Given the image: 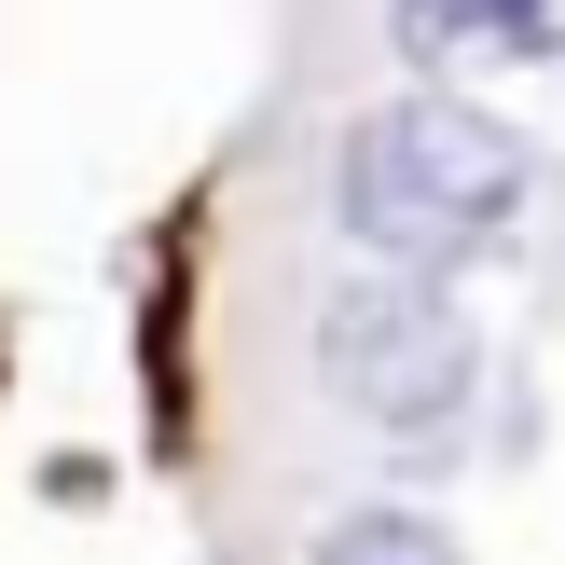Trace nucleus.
Returning a JSON list of instances; mask_svg holds the SVG:
<instances>
[{
    "instance_id": "nucleus-3",
    "label": "nucleus",
    "mask_w": 565,
    "mask_h": 565,
    "mask_svg": "<svg viewBox=\"0 0 565 565\" xmlns=\"http://www.w3.org/2000/svg\"><path fill=\"white\" fill-rule=\"evenodd\" d=\"M318 565H456V539L414 524V511H345V524L318 539Z\"/></svg>"
},
{
    "instance_id": "nucleus-1",
    "label": "nucleus",
    "mask_w": 565,
    "mask_h": 565,
    "mask_svg": "<svg viewBox=\"0 0 565 565\" xmlns=\"http://www.w3.org/2000/svg\"><path fill=\"white\" fill-rule=\"evenodd\" d=\"M524 193H539V152H524L483 97H441V83L373 97L345 125V166H331L345 235L373 248V263H414V276L483 263V248L524 221Z\"/></svg>"
},
{
    "instance_id": "nucleus-2",
    "label": "nucleus",
    "mask_w": 565,
    "mask_h": 565,
    "mask_svg": "<svg viewBox=\"0 0 565 565\" xmlns=\"http://www.w3.org/2000/svg\"><path fill=\"white\" fill-rule=\"evenodd\" d=\"M318 373H331V401H359L386 441H441L469 414V386H483V345H469V318H456L441 276L373 263V276H345V290L318 303Z\"/></svg>"
}]
</instances>
